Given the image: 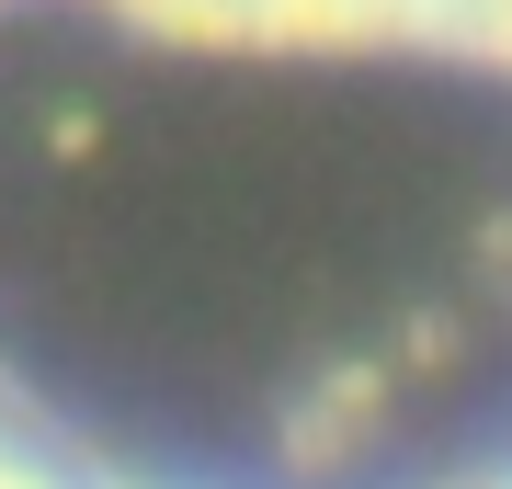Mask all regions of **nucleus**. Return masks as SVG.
Segmentation results:
<instances>
[{
    "mask_svg": "<svg viewBox=\"0 0 512 489\" xmlns=\"http://www.w3.org/2000/svg\"><path fill=\"white\" fill-rule=\"evenodd\" d=\"M0 489H512V0H0Z\"/></svg>",
    "mask_w": 512,
    "mask_h": 489,
    "instance_id": "nucleus-1",
    "label": "nucleus"
}]
</instances>
